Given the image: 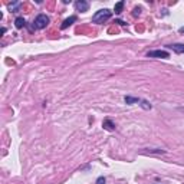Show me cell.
Returning <instances> with one entry per match:
<instances>
[{"label": "cell", "instance_id": "5", "mask_svg": "<svg viewBox=\"0 0 184 184\" xmlns=\"http://www.w3.org/2000/svg\"><path fill=\"white\" fill-rule=\"evenodd\" d=\"M73 22H76V16H71L69 19H66V20H65V22L62 23V25H60V29H66V27H68V26H71V25H72Z\"/></svg>", "mask_w": 184, "mask_h": 184}, {"label": "cell", "instance_id": "10", "mask_svg": "<svg viewBox=\"0 0 184 184\" xmlns=\"http://www.w3.org/2000/svg\"><path fill=\"white\" fill-rule=\"evenodd\" d=\"M124 101L127 102V104H135V102H139L138 98H134V97H125Z\"/></svg>", "mask_w": 184, "mask_h": 184}, {"label": "cell", "instance_id": "14", "mask_svg": "<svg viewBox=\"0 0 184 184\" xmlns=\"http://www.w3.org/2000/svg\"><path fill=\"white\" fill-rule=\"evenodd\" d=\"M178 32H180V33H184V27H180V29H178Z\"/></svg>", "mask_w": 184, "mask_h": 184}, {"label": "cell", "instance_id": "11", "mask_svg": "<svg viewBox=\"0 0 184 184\" xmlns=\"http://www.w3.org/2000/svg\"><path fill=\"white\" fill-rule=\"evenodd\" d=\"M141 106H143L144 109H151V105L147 101H141Z\"/></svg>", "mask_w": 184, "mask_h": 184}, {"label": "cell", "instance_id": "2", "mask_svg": "<svg viewBox=\"0 0 184 184\" xmlns=\"http://www.w3.org/2000/svg\"><path fill=\"white\" fill-rule=\"evenodd\" d=\"M48 25H49V17L46 15H39L38 17L35 19V23H33V26L36 27V29H45Z\"/></svg>", "mask_w": 184, "mask_h": 184}, {"label": "cell", "instance_id": "8", "mask_svg": "<svg viewBox=\"0 0 184 184\" xmlns=\"http://www.w3.org/2000/svg\"><path fill=\"white\" fill-rule=\"evenodd\" d=\"M25 25H26V22H25V19H23V17H17V19L15 20V26L17 27V29H22Z\"/></svg>", "mask_w": 184, "mask_h": 184}, {"label": "cell", "instance_id": "13", "mask_svg": "<svg viewBox=\"0 0 184 184\" xmlns=\"http://www.w3.org/2000/svg\"><path fill=\"white\" fill-rule=\"evenodd\" d=\"M139 15V9H135V10H134V16H138Z\"/></svg>", "mask_w": 184, "mask_h": 184}, {"label": "cell", "instance_id": "9", "mask_svg": "<svg viewBox=\"0 0 184 184\" xmlns=\"http://www.w3.org/2000/svg\"><path fill=\"white\" fill-rule=\"evenodd\" d=\"M122 7H124V2H118V3L115 4V7H114V12H115V13H121V12H122Z\"/></svg>", "mask_w": 184, "mask_h": 184}, {"label": "cell", "instance_id": "7", "mask_svg": "<svg viewBox=\"0 0 184 184\" xmlns=\"http://www.w3.org/2000/svg\"><path fill=\"white\" fill-rule=\"evenodd\" d=\"M170 48L173 49L176 53H184V45H180V43H176V45H170Z\"/></svg>", "mask_w": 184, "mask_h": 184}, {"label": "cell", "instance_id": "4", "mask_svg": "<svg viewBox=\"0 0 184 184\" xmlns=\"http://www.w3.org/2000/svg\"><path fill=\"white\" fill-rule=\"evenodd\" d=\"M75 7L78 12H88V9H89V3L88 2H85V0H78L75 3Z\"/></svg>", "mask_w": 184, "mask_h": 184}, {"label": "cell", "instance_id": "3", "mask_svg": "<svg viewBox=\"0 0 184 184\" xmlns=\"http://www.w3.org/2000/svg\"><path fill=\"white\" fill-rule=\"evenodd\" d=\"M148 58H163V59H168L170 53L167 50H151V52L147 53Z\"/></svg>", "mask_w": 184, "mask_h": 184}, {"label": "cell", "instance_id": "1", "mask_svg": "<svg viewBox=\"0 0 184 184\" xmlns=\"http://www.w3.org/2000/svg\"><path fill=\"white\" fill-rule=\"evenodd\" d=\"M112 16V12L108 10V9H102V10H98L94 16H92V22L94 23H104Z\"/></svg>", "mask_w": 184, "mask_h": 184}, {"label": "cell", "instance_id": "6", "mask_svg": "<svg viewBox=\"0 0 184 184\" xmlns=\"http://www.w3.org/2000/svg\"><path fill=\"white\" fill-rule=\"evenodd\" d=\"M102 127L105 128V130H108V131L115 130V125H114V122L111 120H105V121H104V122H102Z\"/></svg>", "mask_w": 184, "mask_h": 184}, {"label": "cell", "instance_id": "12", "mask_svg": "<svg viewBox=\"0 0 184 184\" xmlns=\"http://www.w3.org/2000/svg\"><path fill=\"white\" fill-rule=\"evenodd\" d=\"M95 184H105V177H99Z\"/></svg>", "mask_w": 184, "mask_h": 184}]
</instances>
